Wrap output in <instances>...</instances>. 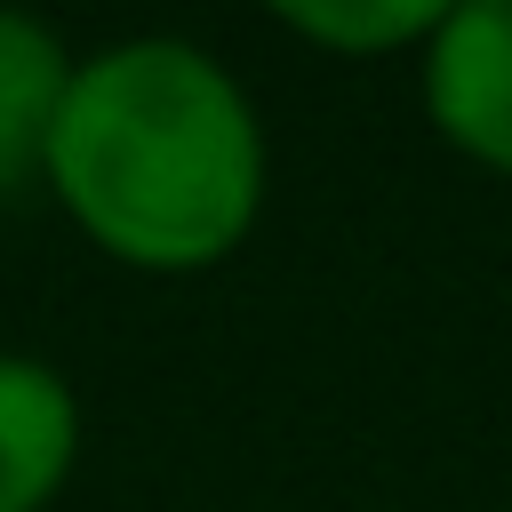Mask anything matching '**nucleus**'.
Segmentation results:
<instances>
[{
    "label": "nucleus",
    "mask_w": 512,
    "mask_h": 512,
    "mask_svg": "<svg viewBox=\"0 0 512 512\" xmlns=\"http://www.w3.org/2000/svg\"><path fill=\"white\" fill-rule=\"evenodd\" d=\"M48 192L136 272H208L264 216V120L192 40H112L72 64Z\"/></svg>",
    "instance_id": "1"
},
{
    "label": "nucleus",
    "mask_w": 512,
    "mask_h": 512,
    "mask_svg": "<svg viewBox=\"0 0 512 512\" xmlns=\"http://www.w3.org/2000/svg\"><path fill=\"white\" fill-rule=\"evenodd\" d=\"M416 56H424L416 80H424L432 128L464 160L512 176V0H456V8H440L432 40Z\"/></svg>",
    "instance_id": "2"
},
{
    "label": "nucleus",
    "mask_w": 512,
    "mask_h": 512,
    "mask_svg": "<svg viewBox=\"0 0 512 512\" xmlns=\"http://www.w3.org/2000/svg\"><path fill=\"white\" fill-rule=\"evenodd\" d=\"M72 464H80L72 384L32 352H0V512H48Z\"/></svg>",
    "instance_id": "3"
},
{
    "label": "nucleus",
    "mask_w": 512,
    "mask_h": 512,
    "mask_svg": "<svg viewBox=\"0 0 512 512\" xmlns=\"http://www.w3.org/2000/svg\"><path fill=\"white\" fill-rule=\"evenodd\" d=\"M64 88H72V56L56 48V32L0 8V208L48 184V136Z\"/></svg>",
    "instance_id": "4"
},
{
    "label": "nucleus",
    "mask_w": 512,
    "mask_h": 512,
    "mask_svg": "<svg viewBox=\"0 0 512 512\" xmlns=\"http://www.w3.org/2000/svg\"><path fill=\"white\" fill-rule=\"evenodd\" d=\"M280 24L328 56H392V48L432 40L440 0H288Z\"/></svg>",
    "instance_id": "5"
}]
</instances>
